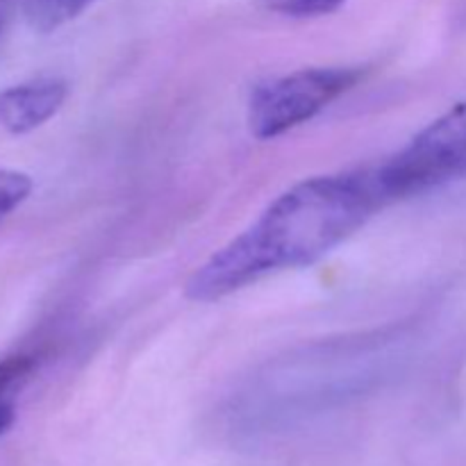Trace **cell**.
I'll use <instances>...</instances> for the list:
<instances>
[{
  "label": "cell",
  "instance_id": "7",
  "mask_svg": "<svg viewBox=\"0 0 466 466\" xmlns=\"http://www.w3.org/2000/svg\"><path fill=\"white\" fill-rule=\"evenodd\" d=\"M32 177L14 168H0V223L32 194Z\"/></svg>",
  "mask_w": 466,
  "mask_h": 466
},
{
  "label": "cell",
  "instance_id": "3",
  "mask_svg": "<svg viewBox=\"0 0 466 466\" xmlns=\"http://www.w3.org/2000/svg\"><path fill=\"white\" fill-rule=\"evenodd\" d=\"M360 76V68H300L255 86L248 100L250 135L268 141L303 126L332 100L353 89Z\"/></svg>",
  "mask_w": 466,
  "mask_h": 466
},
{
  "label": "cell",
  "instance_id": "8",
  "mask_svg": "<svg viewBox=\"0 0 466 466\" xmlns=\"http://www.w3.org/2000/svg\"><path fill=\"white\" fill-rule=\"evenodd\" d=\"M264 9L289 18H317L335 14L346 0H259Z\"/></svg>",
  "mask_w": 466,
  "mask_h": 466
},
{
  "label": "cell",
  "instance_id": "4",
  "mask_svg": "<svg viewBox=\"0 0 466 466\" xmlns=\"http://www.w3.org/2000/svg\"><path fill=\"white\" fill-rule=\"evenodd\" d=\"M68 85L59 77H36L0 91V130L27 135L62 109Z\"/></svg>",
  "mask_w": 466,
  "mask_h": 466
},
{
  "label": "cell",
  "instance_id": "1",
  "mask_svg": "<svg viewBox=\"0 0 466 466\" xmlns=\"http://www.w3.org/2000/svg\"><path fill=\"white\" fill-rule=\"evenodd\" d=\"M387 203L376 171L296 182L191 273L185 299L217 303L273 273L309 267L344 244Z\"/></svg>",
  "mask_w": 466,
  "mask_h": 466
},
{
  "label": "cell",
  "instance_id": "5",
  "mask_svg": "<svg viewBox=\"0 0 466 466\" xmlns=\"http://www.w3.org/2000/svg\"><path fill=\"white\" fill-rule=\"evenodd\" d=\"M36 369V360L32 355H12L0 360V437L16 421V399Z\"/></svg>",
  "mask_w": 466,
  "mask_h": 466
},
{
  "label": "cell",
  "instance_id": "6",
  "mask_svg": "<svg viewBox=\"0 0 466 466\" xmlns=\"http://www.w3.org/2000/svg\"><path fill=\"white\" fill-rule=\"evenodd\" d=\"M91 3L94 0H21V9L32 30L48 35L80 16Z\"/></svg>",
  "mask_w": 466,
  "mask_h": 466
},
{
  "label": "cell",
  "instance_id": "2",
  "mask_svg": "<svg viewBox=\"0 0 466 466\" xmlns=\"http://www.w3.org/2000/svg\"><path fill=\"white\" fill-rule=\"evenodd\" d=\"M376 176L387 200L466 177V100L423 127L400 153L376 168Z\"/></svg>",
  "mask_w": 466,
  "mask_h": 466
}]
</instances>
